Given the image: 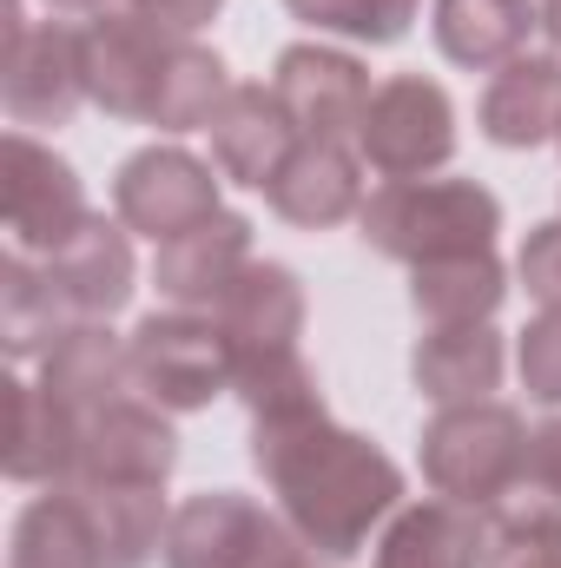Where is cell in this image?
Wrapping results in <instances>:
<instances>
[{"mask_svg":"<svg viewBox=\"0 0 561 568\" xmlns=\"http://www.w3.org/2000/svg\"><path fill=\"white\" fill-rule=\"evenodd\" d=\"M73 489L86 496L106 568H145L152 556H165V523L172 516H165L159 489H133V483H73Z\"/></svg>","mask_w":561,"mask_h":568,"instance_id":"obj_27","label":"cell"},{"mask_svg":"<svg viewBox=\"0 0 561 568\" xmlns=\"http://www.w3.org/2000/svg\"><path fill=\"white\" fill-rule=\"evenodd\" d=\"M410 377L436 404H482L502 384V337L489 324H429L410 351Z\"/></svg>","mask_w":561,"mask_h":568,"instance_id":"obj_22","label":"cell"},{"mask_svg":"<svg viewBox=\"0 0 561 568\" xmlns=\"http://www.w3.org/2000/svg\"><path fill=\"white\" fill-rule=\"evenodd\" d=\"M47 7H53V13H93V20H100V13H113L120 0H47Z\"/></svg>","mask_w":561,"mask_h":568,"instance_id":"obj_35","label":"cell"},{"mask_svg":"<svg viewBox=\"0 0 561 568\" xmlns=\"http://www.w3.org/2000/svg\"><path fill=\"white\" fill-rule=\"evenodd\" d=\"M265 568H337L330 562V556H324V562H317V549H310V542H297V536H290V542H284L278 556H272V562Z\"/></svg>","mask_w":561,"mask_h":568,"instance_id":"obj_34","label":"cell"},{"mask_svg":"<svg viewBox=\"0 0 561 568\" xmlns=\"http://www.w3.org/2000/svg\"><path fill=\"white\" fill-rule=\"evenodd\" d=\"M482 133L509 152L549 145L561 133V60L555 53H516L509 67H496L482 106H476Z\"/></svg>","mask_w":561,"mask_h":568,"instance_id":"obj_19","label":"cell"},{"mask_svg":"<svg viewBox=\"0 0 561 568\" xmlns=\"http://www.w3.org/2000/svg\"><path fill=\"white\" fill-rule=\"evenodd\" d=\"M509 297V272L496 252H456V258H429L410 278V304L429 324H489Z\"/></svg>","mask_w":561,"mask_h":568,"instance_id":"obj_26","label":"cell"},{"mask_svg":"<svg viewBox=\"0 0 561 568\" xmlns=\"http://www.w3.org/2000/svg\"><path fill=\"white\" fill-rule=\"evenodd\" d=\"M357 152L384 179H429L436 165L456 159V100L422 73L384 80L357 126Z\"/></svg>","mask_w":561,"mask_h":568,"instance_id":"obj_8","label":"cell"},{"mask_svg":"<svg viewBox=\"0 0 561 568\" xmlns=\"http://www.w3.org/2000/svg\"><path fill=\"white\" fill-rule=\"evenodd\" d=\"M0 100L7 120L27 126H67L86 100V53L80 27L67 20H20V0H0Z\"/></svg>","mask_w":561,"mask_h":568,"instance_id":"obj_6","label":"cell"},{"mask_svg":"<svg viewBox=\"0 0 561 568\" xmlns=\"http://www.w3.org/2000/svg\"><path fill=\"white\" fill-rule=\"evenodd\" d=\"M290 542L278 516H265L238 489L185 496L165 523V568H265Z\"/></svg>","mask_w":561,"mask_h":568,"instance_id":"obj_10","label":"cell"},{"mask_svg":"<svg viewBox=\"0 0 561 568\" xmlns=\"http://www.w3.org/2000/svg\"><path fill=\"white\" fill-rule=\"evenodd\" d=\"M364 245L397 265H429L456 252H496L502 232V199L476 179H390L384 192L364 199L357 212Z\"/></svg>","mask_w":561,"mask_h":568,"instance_id":"obj_3","label":"cell"},{"mask_svg":"<svg viewBox=\"0 0 561 568\" xmlns=\"http://www.w3.org/2000/svg\"><path fill=\"white\" fill-rule=\"evenodd\" d=\"M489 529L476 509L462 503H410L390 516L384 542H377V568H482Z\"/></svg>","mask_w":561,"mask_h":568,"instance_id":"obj_21","label":"cell"},{"mask_svg":"<svg viewBox=\"0 0 561 568\" xmlns=\"http://www.w3.org/2000/svg\"><path fill=\"white\" fill-rule=\"evenodd\" d=\"M7 568H106L100 536H93V516H86V496H80L73 483L33 496V503L13 516Z\"/></svg>","mask_w":561,"mask_h":568,"instance_id":"obj_23","label":"cell"},{"mask_svg":"<svg viewBox=\"0 0 561 568\" xmlns=\"http://www.w3.org/2000/svg\"><path fill=\"white\" fill-rule=\"evenodd\" d=\"M178 463V436L159 417V404L145 397H120L106 404L93 424L80 429V476L73 483H133V489H159Z\"/></svg>","mask_w":561,"mask_h":568,"instance_id":"obj_13","label":"cell"},{"mask_svg":"<svg viewBox=\"0 0 561 568\" xmlns=\"http://www.w3.org/2000/svg\"><path fill=\"white\" fill-rule=\"evenodd\" d=\"M284 7L317 33H344V40H364V47H397L422 0H284Z\"/></svg>","mask_w":561,"mask_h":568,"instance_id":"obj_29","label":"cell"},{"mask_svg":"<svg viewBox=\"0 0 561 568\" xmlns=\"http://www.w3.org/2000/svg\"><path fill=\"white\" fill-rule=\"evenodd\" d=\"M86 53V100L126 126H165V133H198L225 106L232 80L212 47L192 33H172L145 13H100L80 27Z\"/></svg>","mask_w":561,"mask_h":568,"instance_id":"obj_2","label":"cell"},{"mask_svg":"<svg viewBox=\"0 0 561 568\" xmlns=\"http://www.w3.org/2000/svg\"><path fill=\"white\" fill-rule=\"evenodd\" d=\"M212 159H218V172L232 179V185H272L284 172V159L297 152V126H290V113L278 106V93L272 87H232L225 93V106L212 113Z\"/></svg>","mask_w":561,"mask_h":568,"instance_id":"obj_16","label":"cell"},{"mask_svg":"<svg viewBox=\"0 0 561 568\" xmlns=\"http://www.w3.org/2000/svg\"><path fill=\"white\" fill-rule=\"evenodd\" d=\"M482 568H561V536H549V529H489Z\"/></svg>","mask_w":561,"mask_h":568,"instance_id":"obj_32","label":"cell"},{"mask_svg":"<svg viewBox=\"0 0 561 568\" xmlns=\"http://www.w3.org/2000/svg\"><path fill=\"white\" fill-rule=\"evenodd\" d=\"M522 390L536 404H561V311H542L529 331H522Z\"/></svg>","mask_w":561,"mask_h":568,"instance_id":"obj_30","label":"cell"},{"mask_svg":"<svg viewBox=\"0 0 561 568\" xmlns=\"http://www.w3.org/2000/svg\"><path fill=\"white\" fill-rule=\"evenodd\" d=\"M482 523L489 529H549V536H561V417L529 429L522 476L482 509Z\"/></svg>","mask_w":561,"mask_h":568,"instance_id":"obj_28","label":"cell"},{"mask_svg":"<svg viewBox=\"0 0 561 568\" xmlns=\"http://www.w3.org/2000/svg\"><path fill=\"white\" fill-rule=\"evenodd\" d=\"M0 212H7L13 252H27V258L60 252V245L93 219L80 172H73L53 145H40L33 133H20V126L0 145Z\"/></svg>","mask_w":561,"mask_h":568,"instance_id":"obj_7","label":"cell"},{"mask_svg":"<svg viewBox=\"0 0 561 568\" xmlns=\"http://www.w3.org/2000/svg\"><path fill=\"white\" fill-rule=\"evenodd\" d=\"M555 145H561V133H555Z\"/></svg>","mask_w":561,"mask_h":568,"instance_id":"obj_37","label":"cell"},{"mask_svg":"<svg viewBox=\"0 0 561 568\" xmlns=\"http://www.w3.org/2000/svg\"><path fill=\"white\" fill-rule=\"evenodd\" d=\"M40 265L53 272L60 297L73 304V317H80V324H106L113 311H126L133 278H140L126 225H113V219H100V212H93V219H86L60 252H47Z\"/></svg>","mask_w":561,"mask_h":568,"instance_id":"obj_15","label":"cell"},{"mask_svg":"<svg viewBox=\"0 0 561 568\" xmlns=\"http://www.w3.org/2000/svg\"><path fill=\"white\" fill-rule=\"evenodd\" d=\"M265 199L284 225H304V232L344 225L364 212V159L344 140H297L284 172L265 185Z\"/></svg>","mask_w":561,"mask_h":568,"instance_id":"obj_14","label":"cell"},{"mask_svg":"<svg viewBox=\"0 0 561 568\" xmlns=\"http://www.w3.org/2000/svg\"><path fill=\"white\" fill-rule=\"evenodd\" d=\"M245 265H252V219L245 212H212L205 225L159 245L152 284L172 311H218Z\"/></svg>","mask_w":561,"mask_h":568,"instance_id":"obj_12","label":"cell"},{"mask_svg":"<svg viewBox=\"0 0 561 568\" xmlns=\"http://www.w3.org/2000/svg\"><path fill=\"white\" fill-rule=\"evenodd\" d=\"M272 93L290 113V126L304 140H350L370 113V73L357 53H337V47H284L278 67H272Z\"/></svg>","mask_w":561,"mask_h":568,"instance_id":"obj_11","label":"cell"},{"mask_svg":"<svg viewBox=\"0 0 561 568\" xmlns=\"http://www.w3.org/2000/svg\"><path fill=\"white\" fill-rule=\"evenodd\" d=\"M80 417L47 384H7V476L27 489H60L80 476Z\"/></svg>","mask_w":561,"mask_h":568,"instance_id":"obj_17","label":"cell"},{"mask_svg":"<svg viewBox=\"0 0 561 568\" xmlns=\"http://www.w3.org/2000/svg\"><path fill=\"white\" fill-rule=\"evenodd\" d=\"M252 463L272 483L290 536L330 562H350L370 529L404 509V469L370 436L330 424V410L252 424Z\"/></svg>","mask_w":561,"mask_h":568,"instance_id":"obj_1","label":"cell"},{"mask_svg":"<svg viewBox=\"0 0 561 568\" xmlns=\"http://www.w3.org/2000/svg\"><path fill=\"white\" fill-rule=\"evenodd\" d=\"M542 33L555 40V60H561V0H542Z\"/></svg>","mask_w":561,"mask_h":568,"instance_id":"obj_36","label":"cell"},{"mask_svg":"<svg viewBox=\"0 0 561 568\" xmlns=\"http://www.w3.org/2000/svg\"><path fill=\"white\" fill-rule=\"evenodd\" d=\"M40 384H47V390L80 417V424H93L106 404L133 397L126 344H120L106 324H80V331H67V337L40 357Z\"/></svg>","mask_w":561,"mask_h":568,"instance_id":"obj_20","label":"cell"},{"mask_svg":"<svg viewBox=\"0 0 561 568\" xmlns=\"http://www.w3.org/2000/svg\"><path fill=\"white\" fill-rule=\"evenodd\" d=\"M120 7H126V13H145V20H159V27H172V33H198V27L218 20L225 0H120Z\"/></svg>","mask_w":561,"mask_h":568,"instance_id":"obj_33","label":"cell"},{"mask_svg":"<svg viewBox=\"0 0 561 568\" xmlns=\"http://www.w3.org/2000/svg\"><path fill=\"white\" fill-rule=\"evenodd\" d=\"M67 331H80V317H73V304L60 297L53 272H47L40 258H27V252H7V265H0V337H7V351H13L20 364H33V357H47Z\"/></svg>","mask_w":561,"mask_h":568,"instance_id":"obj_25","label":"cell"},{"mask_svg":"<svg viewBox=\"0 0 561 568\" xmlns=\"http://www.w3.org/2000/svg\"><path fill=\"white\" fill-rule=\"evenodd\" d=\"M536 27H542V13L529 0H436V20H429L442 60L476 67V73L509 67Z\"/></svg>","mask_w":561,"mask_h":568,"instance_id":"obj_24","label":"cell"},{"mask_svg":"<svg viewBox=\"0 0 561 568\" xmlns=\"http://www.w3.org/2000/svg\"><path fill=\"white\" fill-rule=\"evenodd\" d=\"M113 212H120L126 232H140L152 245H172L178 232L205 225L225 205H218V179H212V165L198 152H185V145H145V152H133L113 172Z\"/></svg>","mask_w":561,"mask_h":568,"instance_id":"obj_9","label":"cell"},{"mask_svg":"<svg viewBox=\"0 0 561 568\" xmlns=\"http://www.w3.org/2000/svg\"><path fill=\"white\" fill-rule=\"evenodd\" d=\"M516 272H522L529 297H536L542 311H561V219H549V225H536V232H529V245H522Z\"/></svg>","mask_w":561,"mask_h":568,"instance_id":"obj_31","label":"cell"},{"mask_svg":"<svg viewBox=\"0 0 561 568\" xmlns=\"http://www.w3.org/2000/svg\"><path fill=\"white\" fill-rule=\"evenodd\" d=\"M126 371H133V390L159 410H205L218 390L238 384L232 337L218 331V317H198V311L140 317L126 337Z\"/></svg>","mask_w":561,"mask_h":568,"instance_id":"obj_5","label":"cell"},{"mask_svg":"<svg viewBox=\"0 0 561 568\" xmlns=\"http://www.w3.org/2000/svg\"><path fill=\"white\" fill-rule=\"evenodd\" d=\"M218 331L232 337L238 364L297 351V331H304V284H297V272L252 258L238 272V284L225 291V304H218Z\"/></svg>","mask_w":561,"mask_h":568,"instance_id":"obj_18","label":"cell"},{"mask_svg":"<svg viewBox=\"0 0 561 568\" xmlns=\"http://www.w3.org/2000/svg\"><path fill=\"white\" fill-rule=\"evenodd\" d=\"M522 456H529V424L522 410L482 397V404H442L429 424H422V476L442 503H462V509H489L516 476H522Z\"/></svg>","mask_w":561,"mask_h":568,"instance_id":"obj_4","label":"cell"}]
</instances>
